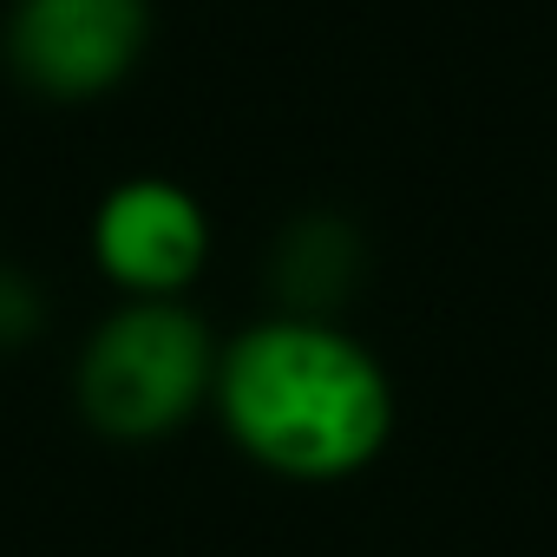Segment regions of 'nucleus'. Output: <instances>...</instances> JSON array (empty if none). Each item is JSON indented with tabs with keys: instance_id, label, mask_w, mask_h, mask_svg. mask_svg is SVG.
<instances>
[{
	"instance_id": "1",
	"label": "nucleus",
	"mask_w": 557,
	"mask_h": 557,
	"mask_svg": "<svg viewBox=\"0 0 557 557\" xmlns=\"http://www.w3.org/2000/svg\"><path fill=\"white\" fill-rule=\"evenodd\" d=\"M216 420L275 479H355L394 440V381L381 355L342 322L262 315L223 342Z\"/></svg>"
},
{
	"instance_id": "2",
	"label": "nucleus",
	"mask_w": 557,
	"mask_h": 557,
	"mask_svg": "<svg viewBox=\"0 0 557 557\" xmlns=\"http://www.w3.org/2000/svg\"><path fill=\"white\" fill-rule=\"evenodd\" d=\"M223 342L190 302H119L79 348L73 394L92 433L151 446L216 394Z\"/></svg>"
},
{
	"instance_id": "3",
	"label": "nucleus",
	"mask_w": 557,
	"mask_h": 557,
	"mask_svg": "<svg viewBox=\"0 0 557 557\" xmlns=\"http://www.w3.org/2000/svg\"><path fill=\"white\" fill-rule=\"evenodd\" d=\"M151 47V0H8L0 53L40 99H99Z\"/></svg>"
},
{
	"instance_id": "4",
	"label": "nucleus",
	"mask_w": 557,
	"mask_h": 557,
	"mask_svg": "<svg viewBox=\"0 0 557 557\" xmlns=\"http://www.w3.org/2000/svg\"><path fill=\"white\" fill-rule=\"evenodd\" d=\"M92 262L125 302H184L210 262V210L177 177H119L92 203Z\"/></svg>"
},
{
	"instance_id": "5",
	"label": "nucleus",
	"mask_w": 557,
	"mask_h": 557,
	"mask_svg": "<svg viewBox=\"0 0 557 557\" xmlns=\"http://www.w3.org/2000/svg\"><path fill=\"white\" fill-rule=\"evenodd\" d=\"M368 269V243L342 210H302L283 223L269 249V283L283 296V315H315L335 322V309L355 296Z\"/></svg>"
},
{
	"instance_id": "6",
	"label": "nucleus",
	"mask_w": 557,
	"mask_h": 557,
	"mask_svg": "<svg viewBox=\"0 0 557 557\" xmlns=\"http://www.w3.org/2000/svg\"><path fill=\"white\" fill-rule=\"evenodd\" d=\"M47 302H40V283L21 275L14 262H0V348H21L34 329H40Z\"/></svg>"
}]
</instances>
